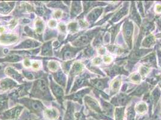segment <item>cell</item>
Wrapping results in <instances>:
<instances>
[{"label":"cell","mask_w":161,"mask_h":120,"mask_svg":"<svg viewBox=\"0 0 161 120\" xmlns=\"http://www.w3.org/2000/svg\"><path fill=\"white\" fill-rule=\"evenodd\" d=\"M31 65L32 67L35 70H37L40 67V62L39 61H33Z\"/></svg>","instance_id":"3957f363"},{"label":"cell","mask_w":161,"mask_h":120,"mask_svg":"<svg viewBox=\"0 0 161 120\" xmlns=\"http://www.w3.org/2000/svg\"><path fill=\"white\" fill-rule=\"evenodd\" d=\"M61 15H62V12L61 10H57L55 13V16H56V18H60L61 16Z\"/></svg>","instance_id":"8992f818"},{"label":"cell","mask_w":161,"mask_h":120,"mask_svg":"<svg viewBox=\"0 0 161 120\" xmlns=\"http://www.w3.org/2000/svg\"><path fill=\"white\" fill-rule=\"evenodd\" d=\"M49 26L52 28H54L57 26V22L55 20H51L49 22Z\"/></svg>","instance_id":"277c9868"},{"label":"cell","mask_w":161,"mask_h":120,"mask_svg":"<svg viewBox=\"0 0 161 120\" xmlns=\"http://www.w3.org/2000/svg\"><path fill=\"white\" fill-rule=\"evenodd\" d=\"M59 27H60L59 28H60V29L61 31H62V32H64V31H66V26H64V25H63L62 24H60Z\"/></svg>","instance_id":"52a82bcc"},{"label":"cell","mask_w":161,"mask_h":120,"mask_svg":"<svg viewBox=\"0 0 161 120\" xmlns=\"http://www.w3.org/2000/svg\"><path fill=\"white\" fill-rule=\"evenodd\" d=\"M24 65L26 67H29L31 65V62L28 60H25L24 61Z\"/></svg>","instance_id":"5b68a950"},{"label":"cell","mask_w":161,"mask_h":120,"mask_svg":"<svg viewBox=\"0 0 161 120\" xmlns=\"http://www.w3.org/2000/svg\"><path fill=\"white\" fill-rule=\"evenodd\" d=\"M111 90L113 91H118V90L120 88V79H118V80L114 81L112 82V83L111 84Z\"/></svg>","instance_id":"6da1fadb"},{"label":"cell","mask_w":161,"mask_h":120,"mask_svg":"<svg viewBox=\"0 0 161 120\" xmlns=\"http://www.w3.org/2000/svg\"><path fill=\"white\" fill-rule=\"evenodd\" d=\"M49 67L52 71H56L58 69V65H57V62L51 61L49 63Z\"/></svg>","instance_id":"7a4b0ae2"}]
</instances>
